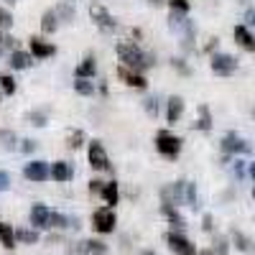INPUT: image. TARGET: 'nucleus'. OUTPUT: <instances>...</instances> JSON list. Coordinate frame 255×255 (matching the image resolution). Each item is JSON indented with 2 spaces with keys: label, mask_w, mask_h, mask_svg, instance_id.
Wrapping results in <instances>:
<instances>
[{
  "label": "nucleus",
  "mask_w": 255,
  "mask_h": 255,
  "mask_svg": "<svg viewBox=\"0 0 255 255\" xmlns=\"http://www.w3.org/2000/svg\"><path fill=\"white\" fill-rule=\"evenodd\" d=\"M115 51H118V56L123 61V67H128V69L140 72V69L153 67V56L151 54H143L135 41H120V44L115 46Z\"/></svg>",
  "instance_id": "nucleus-1"
},
{
  "label": "nucleus",
  "mask_w": 255,
  "mask_h": 255,
  "mask_svg": "<svg viewBox=\"0 0 255 255\" xmlns=\"http://www.w3.org/2000/svg\"><path fill=\"white\" fill-rule=\"evenodd\" d=\"M156 151L166 158H176L181 153V138H176L168 130H158L156 133Z\"/></svg>",
  "instance_id": "nucleus-2"
},
{
  "label": "nucleus",
  "mask_w": 255,
  "mask_h": 255,
  "mask_svg": "<svg viewBox=\"0 0 255 255\" xmlns=\"http://www.w3.org/2000/svg\"><path fill=\"white\" fill-rule=\"evenodd\" d=\"M87 158H90V166L97 168V171H110V158L105 153V145L100 140H92L90 143V151H87Z\"/></svg>",
  "instance_id": "nucleus-3"
},
{
  "label": "nucleus",
  "mask_w": 255,
  "mask_h": 255,
  "mask_svg": "<svg viewBox=\"0 0 255 255\" xmlns=\"http://www.w3.org/2000/svg\"><path fill=\"white\" fill-rule=\"evenodd\" d=\"M166 243H168V248H171L176 255H197L194 243H191L189 238H184L181 232H168V235H166Z\"/></svg>",
  "instance_id": "nucleus-4"
},
{
  "label": "nucleus",
  "mask_w": 255,
  "mask_h": 255,
  "mask_svg": "<svg viewBox=\"0 0 255 255\" xmlns=\"http://www.w3.org/2000/svg\"><path fill=\"white\" fill-rule=\"evenodd\" d=\"M238 69V59L235 56H230V54H215L212 56V72L220 74V77H230V74H235Z\"/></svg>",
  "instance_id": "nucleus-5"
},
{
  "label": "nucleus",
  "mask_w": 255,
  "mask_h": 255,
  "mask_svg": "<svg viewBox=\"0 0 255 255\" xmlns=\"http://www.w3.org/2000/svg\"><path fill=\"white\" fill-rule=\"evenodd\" d=\"M90 15H92V20H95V23L102 28V31H115L118 28V20L108 13V8H105V5H100V3H92V8H90Z\"/></svg>",
  "instance_id": "nucleus-6"
},
{
  "label": "nucleus",
  "mask_w": 255,
  "mask_h": 255,
  "mask_svg": "<svg viewBox=\"0 0 255 255\" xmlns=\"http://www.w3.org/2000/svg\"><path fill=\"white\" fill-rule=\"evenodd\" d=\"M92 227L95 232H113L115 230V212L110 207H102L92 215Z\"/></svg>",
  "instance_id": "nucleus-7"
},
{
  "label": "nucleus",
  "mask_w": 255,
  "mask_h": 255,
  "mask_svg": "<svg viewBox=\"0 0 255 255\" xmlns=\"http://www.w3.org/2000/svg\"><path fill=\"white\" fill-rule=\"evenodd\" d=\"M105 253H108V245L100 240H82L69 248V255H105Z\"/></svg>",
  "instance_id": "nucleus-8"
},
{
  "label": "nucleus",
  "mask_w": 255,
  "mask_h": 255,
  "mask_svg": "<svg viewBox=\"0 0 255 255\" xmlns=\"http://www.w3.org/2000/svg\"><path fill=\"white\" fill-rule=\"evenodd\" d=\"M23 176H26L28 181H46V179L51 176V166H49L46 161H31V163H26V168H23Z\"/></svg>",
  "instance_id": "nucleus-9"
},
{
  "label": "nucleus",
  "mask_w": 255,
  "mask_h": 255,
  "mask_svg": "<svg viewBox=\"0 0 255 255\" xmlns=\"http://www.w3.org/2000/svg\"><path fill=\"white\" fill-rule=\"evenodd\" d=\"M118 74H120V79L128 84V87H133V90H145L148 87V82H145V77L140 74V72H135V69H128V67H120L118 69Z\"/></svg>",
  "instance_id": "nucleus-10"
},
{
  "label": "nucleus",
  "mask_w": 255,
  "mask_h": 255,
  "mask_svg": "<svg viewBox=\"0 0 255 255\" xmlns=\"http://www.w3.org/2000/svg\"><path fill=\"white\" fill-rule=\"evenodd\" d=\"M222 148H225L227 153H248V151H250V143L243 140V138H238L235 133H230V135H225Z\"/></svg>",
  "instance_id": "nucleus-11"
},
{
  "label": "nucleus",
  "mask_w": 255,
  "mask_h": 255,
  "mask_svg": "<svg viewBox=\"0 0 255 255\" xmlns=\"http://www.w3.org/2000/svg\"><path fill=\"white\" fill-rule=\"evenodd\" d=\"M31 54L36 59H49V56L56 54V46L49 44V41H44V38H31Z\"/></svg>",
  "instance_id": "nucleus-12"
},
{
  "label": "nucleus",
  "mask_w": 255,
  "mask_h": 255,
  "mask_svg": "<svg viewBox=\"0 0 255 255\" xmlns=\"http://www.w3.org/2000/svg\"><path fill=\"white\" fill-rule=\"evenodd\" d=\"M72 176H74V168H72L69 161H56V163H51V179H54V181H72Z\"/></svg>",
  "instance_id": "nucleus-13"
},
{
  "label": "nucleus",
  "mask_w": 255,
  "mask_h": 255,
  "mask_svg": "<svg viewBox=\"0 0 255 255\" xmlns=\"http://www.w3.org/2000/svg\"><path fill=\"white\" fill-rule=\"evenodd\" d=\"M49 217H51V212L46 204H33V209H31V225L33 227H49Z\"/></svg>",
  "instance_id": "nucleus-14"
},
{
  "label": "nucleus",
  "mask_w": 255,
  "mask_h": 255,
  "mask_svg": "<svg viewBox=\"0 0 255 255\" xmlns=\"http://www.w3.org/2000/svg\"><path fill=\"white\" fill-rule=\"evenodd\" d=\"M235 41H238L245 51H253V54H255V36L248 31V26H238V28H235Z\"/></svg>",
  "instance_id": "nucleus-15"
},
{
  "label": "nucleus",
  "mask_w": 255,
  "mask_h": 255,
  "mask_svg": "<svg viewBox=\"0 0 255 255\" xmlns=\"http://www.w3.org/2000/svg\"><path fill=\"white\" fill-rule=\"evenodd\" d=\"M31 64H33V54H28V51H18L15 49L10 54V67L13 69H28Z\"/></svg>",
  "instance_id": "nucleus-16"
},
{
  "label": "nucleus",
  "mask_w": 255,
  "mask_h": 255,
  "mask_svg": "<svg viewBox=\"0 0 255 255\" xmlns=\"http://www.w3.org/2000/svg\"><path fill=\"white\" fill-rule=\"evenodd\" d=\"M184 115V100L181 97H171L168 100V123H179V118Z\"/></svg>",
  "instance_id": "nucleus-17"
},
{
  "label": "nucleus",
  "mask_w": 255,
  "mask_h": 255,
  "mask_svg": "<svg viewBox=\"0 0 255 255\" xmlns=\"http://www.w3.org/2000/svg\"><path fill=\"white\" fill-rule=\"evenodd\" d=\"M95 72H97V61H95L92 56H87V59H84L79 67H77V77H82V79H92Z\"/></svg>",
  "instance_id": "nucleus-18"
},
{
  "label": "nucleus",
  "mask_w": 255,
  "mask_h": 255,
  "mask_svg": "<svg viewBox=\"0 0 255 255\" xmlns=\"http://www.w3.org/2000/svg\"><path fill=\"white\" fill-rule=\"evenodd\" d=\"M0 243H3L8 250L15 248V230L10 225H5V222H0Z\"/></svg>",
  "instance_id": "nucleus-19"
},
{
  "label": "nucleus",
  "mask_w": 255,
  "mask_h": 255,
  "mask_svg": "<svg viewBox=\"0 0 255 255\" xmlns=\"http://www.w3.org/2000/svg\"><path fill=\"white\" fill-rule=\"evenodd\" d=\"M56 26H59V15H56V10H46L44 18H41V31H44V33H54Z\"/></svg>",
  "instance_id": "nucleus-20"
},
{
  "label": "nucleus",
  "mask_w": 255,
  "mask_h": 255,
  "mask_svg": "<svg viewBox=\"0 0 255 255\" xmlns=\"http://www.w3.org/2000/svg\"><path fill=\"white\" fill-rule=\"evenodd\" d=\"M100 194H102V199H105V202H108V207L118 204V181H110V184H105Z\"/></svg>",
  "instance_id": "nucleus-21"
},
{
  "label": "nucleus",
  "mask_w": 255,
  "mask_h": 255,
  "mask_svg": "<svg viewBox=\"0 0 255 255\" xmlns=\"http://www.w3.org/2000/svg\"><path fill=\"white\" fill-rule=\"evenodd\" d=\"M163 215H166L168 220H171V225H174V227H179V230H184V227H186L184 217H181L179 212L174 209V204H163Z\"/></svg>",
  "instance_id": "nucleus-22"
},
{
  "label": "nucleus",
  "mask_w": 255,
  "mask_h": 255,
  "mask_svg": "<svg viewBox=\"0 0 255 255\" xmlns=\"http://www.w3.org/2000/svg\"><path fill=\"white\" fill-rule=\"evenodd\" d=\"M74 90H77V95L90 97V95H95V84H92L90 79H82V77H77V79H74Z\"/></svg>",
  "instance_id": "nucleus-23"
},
{
  "label": "nucleus",
  "mask_w": 255,
  "mask_h": 255,
  "mask_svg": "<svg viewBox=\"0 0 255 255\" xmlns=\"http://www.w3.org/2000/svg\"><path fill=\"white\" fill-rule=\"evenodd\" d=\"M15 240L26 243V245H36L38 243V232L36 230H15Z\"/></svg>",
  "instance_id": "nucleus-24"
},
{
  "label": "nucleus",
  "mask_w": 255,
  "mask_h": 255,
  "mask_svg": "<svg viewBox=\"0 0 255 255\" xmlns=\"http://www.w3.org/2000/svg\"><path fill=\"white\" fill-rule=\"evenodd\" d=\"M0 92H3V95H15V79L10 74L0 77Z\"/></svg>",
  "instance_id": "nucleus-25"
},
{
  "label": "nucleus",
  "mask_w": 255,
  "mask_h": 255,
  "mask_svg": "<svg viewBox=\"0 0 255 255\" xmlns=\"http://www.w3.org/2000/svg\"><path fill=\"white\" fill-rule=\"evenodd\" d=\"M56 15H59V20H64V23H72L74 20V10H72V5H56Z\"/></svg>",
  "instance_id": "nucleus-26"
},
{
  "label": "nucleus",
  "mask_w": 255,
  "mask_h": 255,
  "mask_svg": "<svg viewBox=\"0 0 255 255\" xmlns=\"http://www.w3.org/2000/svg\"><path fill=\"white\" fill-rule=\"evenodd\" d=\"M199 113H202V118L197 120V128H199V130H209V128H212V118H209L207 105H202V108H199Z\"/></svg>",
  "instance_id": "nucleus-27"
},
{
  "label": "nucleus",
  "mask_w": 255,
  "mask_h": 255,
  "mask_svg": "<svg viewBox=\"0 0 255 255\" xmlns=\"http://www.w3.org/2000/svg\"><path fill=\"white\" fill-rule=\"evenodd\" d=\"M10 26H13V15H10V10L0 8V31H10Z\"/></svg>",
  "instance_id": "nucleus-28"
},
{
  "label": "nucleus",
  "mask_w": 255,
  "mask_h": 255,
  "mask_svg": "<svg viewBox=\"0 0 255 255\" xmlns=\"http://www.w3.org/2000/svg\"><path fill=\"white\" fill-rule=\"evenodd\" d=\"M67 222H69V220L64 217V215H59V212H51V217H49V227H59V230H61V227H69Z\"/></svg>",
  "instance_id": "nucleus-29"
},
{
  "label": "nucleus",
  "mask_w": 255,
  "mask_h": 255,
  "mask_svg": "<svg viewBox=\"0 0 255 255\" xmlns=\"http://www.w3.org/2000/svg\"><path fill=\"white\" fill-rule=\"evenodd\" d=\"M0 140H3V145L8 148V151H15V135L10 133V130H0Z\"/></svg>",
  "instance_id": "nucleus-30"
},
{
  "label": "nucleus",
  "mask_w": 255,
  "mask_h": 255,
  "mask_svg": "<svg viewBox=\"0 0 255 255\" xmlns=\"http://www.w3.org/2000/svg\"><path fill=\"white\" fill-rule=\"evenodd\" d=\"M82 143H84V133H82V130H72L69 138H67V145H69V148H79Z\"/></svg>",
  "instance_id": "nucleus-31"
},
{
  "label": "nucleus",
  "mask_w": 255,
  "mask_h": 255,
  "mask_svg": "<svg viewBox=\"0 0 255 255\" xmlns=\"http://www.w3.org/2000/svg\"><path fill=\"white\" fill-rule=\"evenodd\" d=\"M186 204L194 207V209L199 207L197 204V189H194V184H191V181H186Z\"/></svg>",
  "instance_id": "nucleus-32"
},
{
  "label": "nucleus",
  "mask_w": 255,
  "mask_h": 255,
  "mask_svg": "<svg viewBox=\"0 0 255 255\" xmlns=\"http://www.w3.org/2000/svg\"><path fill=\"white\" fill-rule=\"evenodd\" d=\"M28 123L36 125V128H44L46 125V115L44 113H28Z\"/></svg>",
  "instance_id": "nucleus-33"
},
{
  "label": "nucleus",
  "mask_w": 255,
  "mask_h": 255,
  "mask_svg": "<svg viewBox=\"0 0 255 255\" xmlns=\"http://www.w3.org/2000/svg\"><path fill=\"white\" fill-rule=\"evenodd\" d=\"M0 46H3V49H10V51H15V38H13L10 33H3V36H0Z\"/></svg>",
  "instance_id": "nucleus-34"
},
{
  "label": "nucleus",
  "mask_w": 255,
  "mask_h": 255,
  "mask_svg": "<svg viewBox=\"0 0 255 255\" xmlns=\"http://www.w3.org/2000/svg\"><path fill=\"white\" fill-rule=\"evenodd\" d=\"M171 10H179V13H186L189 10V0H168Z\"/></svg>",
  "instance_id": "nucleus-35"
},
{
  "label": "nucleus",
  "mask_w": 255,
  "mask_h": 255,
  "mask_svg": "<svg viewBox=\"0 0 255 255\" xmlns=\"http://www.w3.org/2000/svg\"><path fill=\"white\" fill-rule=\"evenodd\" d=\"M145 110H148V115L156 118V115H158V100H156V97H148V100H145Z\"/></svg>",
  "instance_id": "nucleus-36"
},
{
  "label": "nucleus",
  "mask_w": 255,
  "mask_h": 255,
  "mask_svg": "<svg viewBox=\"0 0 255 255\" xmlns=\"http://www.w3.org/2000/svg\"><path fill=\"white\" fill-rule=\"evenodd\" d=\"M232 238H235V243H238V248H240V250H253L250 240H245V238L240 235V232H235V235H232Z\"/></svg>",
  "instance_id": "nucleus-37"
},
{
  "label": "nucleus",
  "mask_w": 255,
  "mask_h": 255,
  "mask_svg": "<svg viewBox=\"0 0 255 255\" xmlns=\"http://www.w3.org/2000/svg\"><path fill=\"white\" fill-rule=\"evenodd\" d=\"M20 143H23V145H20V151H23V153H33L36 151V143L33 140H20Z\"/></svg>",
  "instance_id": "nucleus-38"
},
{
  "label": "nucleus",
  "mask_w": 255,
  "mask_h": 255,
  "mask_svg": "<svg viewBox=\"0 0 255 255\" xmlns=\"http://www.w3.org/2000/svg\"><path fill=\"white\" fill-rule=\"evenodd\" d=\"M8 186H10V176L5 171H0V191H5Z\"/></svg>",
  "instance_id": "nucleus-39"
},
{
  "label": "nucleus",
  "mask_w": 255,
  "mask_h": 255,
  "mask_svg": "<svg viewBox=\"0 0 255 255\" xmlns=\"http://www.w3.org/2000/svg\"><path fill=\"white\" fill-rule=\"evenodd\" d=\"M171 64H174V69H179V72H181V74H189V67H186V64H184V61H181V59H174V61H171Z\"/></svg>",
  "instance_id": "nucleus-40"
},
{
  "label": "nucleus",
  "mask_w": 255,
  "mask_h": 255,
  "mask_svg": "<svg viewBox=\"0 0 255 255\" xmlns=\"http://www.w3.org/2000/svg\"><path fill=\"white\" fill-rule=\"evenodd\" d=\"M215 253L227 255V243H225V240H217V243H215Z\"/></svg>",
  "instance_id": "nucleus-41"
},
{
  "label": "nucleus",
  "mask_w": 255,
  "mask_h": 255,
  "mask_svg": "<svg viewBox=\"0 0 255 255\" xmlns=\"http://www.w3.org/2000/svg\"><path fill=\"white\" fill-rule=\"evenodd\" d=\"M102 186H105V184H102L100 179H92V181H90V191H97V194H100Z\"/></svg>",
  "instance_id": "nucleus-42"
},
{
  "label": "nucleus",
  "mask_w": 255,
  "mask_h": 255,
  "mask_svg": "<svg viewBox=\"0 0 255 255\" xmlns=\"http://www.w3.org/2000/svg\"><path fill=\"white\" fill-rule=\"evenodd\" d=\"M245 20H248V26H255V8H250L245 13Z\"/></svg>",
  "instance_id": "nucleus-43"
},
{
  "label": "nucleus",
  "mask_w": 255,
  "mask_h": 255,
  "mask_svg": "<svg viewBox=\"0 0 255 255\" xmlns=\"http://www.w3.org/2000/svg\"><path fill=\"white\" fill-rule=\"evenodd\" d=\"M202 227H204V230H212V227H215V225H212V217H209V215L204 217V225H202Z\"/></svg>",
  "instance_id": "nucleus-44"
},
{
  "label": "nucleus",
  "mask_w": 255,
  "mask_h": 255,
  "mask_svg": "<svg viewBox=\"0 0 255 255\" xmlns=\"http://www.w3.org/2000/svg\"><path fill=\"white\" fill-rule=\"evenodd\" d=\"M197 255H215V250H199Z\"/></svg>",
  "instance_id": "nucleus-45"
},
{
  "label": "nucleus",
  "mask_w": 255,
  "mask_h": 255,
  "mask_svg": "<svg viewBox=\"0 0 255 255\" xmlns=\"http://www.w3.org/2000/svg\"><path fill=\"white\" fill-rule=\"evenodd\" d=\"M250 176H253V179H255V163H253V166H250Z\"/></svg>",
  "instance_id": "nucleus-46"
},
{
  "label": "nucleus",
  "mask_w": 255,
  "mask_h": 255,
  "mask_svg": "<svg viewBox=\"0 0 255 255\" xmlns=\"http://www.w3.org/2000/svg\"><path fill=\"white\" fill-rule=\"evenodd\" d=\"M151 3H153V5H161V3H166V0H151Z\"/></svg>",
  "instance_id": "nucleus-47"
},
{
  "label": "nucleus",
  "mask_w": 255,
  "mask_h": 255,
  "mask_svg": "<svg viewBox=\"0 0 255 255\" xmlns=\"http://www.w3.org/2000/svg\"><path fill=\"white\" fill-rule=\"evenodd\" d=\"M145 255H156V253H153V250H148V253H145Z\"/></svg>",
  "instance_id": "nucleus-48"
},
{
  "label": "nucleus",
  "mask_w": 255,
  "mask_h": 255,
  "mask_svg": "<svg viewBox=\"0 0 255 255\" xmlns=\"http://www.w3.org/2000/svg\"><path fill=\"white\" fill-rule=\"evenodd\" d=\"M5 3H10V5H13V3H15V0H5Z\"/></svg>",
  "instance_id": "nucleus-49"
},
{
  "label": "nucleus",
  "mask_w": 255,
  "mask_h": 255,
  "mask_svg": "<svg viewBox=\"0 0 255 255\" xmlns=\"http://www.w3.org/2000/svg\"><path fill=\"white\" fill-rule=\"evenodd\" d=\"M0 100H3V92H0Z\"/></svg>",
  "instance_id": "nucleus-50"
},
{
  "label": "nucleus",
  "mask_w": 255,
  "mask_h": 255,
  "mask_svg": "<svg viewBox=\"0 0 255 255\" xmlns=\"http://www.w3.org/2000/svg\"><path fill=\"white\" fill-rule=\"evenodd\" d=\"M0 54H3V46H0Z\"/></svg>",
  "instance_id": "nucleus-51"
},
{
  "label": "nucleus",
  "mask_w": 255,
  "mask_h": 255,
  "mask_svg": "<svg viewBox=\"0 0 255 255\" xmlns=\"http://www.w3.org/2000/svg\"><path fill=\"white\" fill-rule=\"evenodd\" d=\"M253 197H255V189H253Z\"/></svg>",
  "instance_id": "nucleus-52"
}]
</instances>
